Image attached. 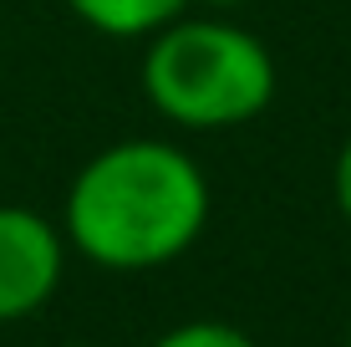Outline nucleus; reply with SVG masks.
Instances as JSON below:
<instances>
[{
    "label": "nucleus",
    "mask_w": 351,
    "mask_h": 347,
    "mask_svg": "<svg viewBox=\"0 0 351 347\" xmlns=\"http://www.w3.org/2000/svg\"><path fill=\"white\" fill-rule=\"evenodd\" d=\"M209 225V179L168 138H123L77 169L62 205V235L102 271H158Z\"/></svg>",
    "instance_id": "f257e3e1"
},
{
    "label": "nucleus",
    "mask_w": 351,
    "mask_h": 347,
    "mask_svg": "<svg viewBox=\"0 0 351 347\" xmlns=\"http://www.w3.org/2000/svg\"><path fill=\"white\" fill-rule=\"evenodd\" d=\"M143 92L168 123L193 133H224L255 123L275 102V56L255 31L184 10L148 36Z\"/></svg>",
    "instance_id": "f03ea898"
},
{
    "label": "nucleus",
    "mask_w": 351,
    "mask_h": 347,
    "mask_svg": "<svg viewBox=\"0 0 351 347\" xmlns=\"http://www.w3.org/2000/svg\"><path fill=\"white\" fill-rule=\"evenodd\" d=\"M66 276V235L26 205H0V327L36 317Z\"/></svg>",
    "instance_id": "7ed1b4c3"
},
{
    "label": "nucleus",
    "mask_w": 351,
    "mask_h": 347,
    "mask_svg": "<svg viewBox=\"0 0 351 347\" xmlns=\"http://www.w3.org/2000/svg\"><path fill=\"white\" fill-rule=\"evenodd\" d=\"M71 16L97 36H117V41H148L168 21H178L193 0H66Z\"/></svg>",
    "instance_id": "20e7f679"
},
{
    "label": "nucleus",
    "mask_w": 351,
    "mask_h": 347,
    "mask_svg": "<svg viewBox=\"0 0 351 347\" xmlns=\"http://www.w3.org/2000/svg\"><path fill=\"white\" fill-rule=\"evenodd\" d=\"M148 347H255V337H250V332H239L234 322L193 317V322H178V327H168L163 337H153Z\"/></svg>",
    "instance_id": "39448f33"
},
{
    "label": "nucleus",
    "mask_w": 351,
    "mask_h": 347,
    "mask_svg": "<svg viewBox=\"0 0 351 347\" xmlns=\"http://www.w3.org/2000/svg\"><path fill=\"white\" fill-rule=\"evenodd\" d=\"M331 194H336V210H341V220L351 225V138L336 148V164H331Z\"/></svg>",
    "instance_id": "423d86ee"
},
{
    "label": "nucleus",
    "mask_w": 351,
    "mask_h": 347,
    "mask_svg": "<svg viewBox=\"0 0 351 347\" xmlns=\"http://www.w3.org/2000/svg\"><path fill=\"white\" fill-rule=\"evenodd\" d=\"M204 5H214V10H234V5H245V0H204Z\"/></svg>",
    "instance_id": "0eeeda50"
},
{
    "label": "nucleus",
    "mask_w": 351,
    "mask_h": 347,
    "mask_svg": "<svg viewBox=\"0 0 351 347\" xmlns=\"http://www.w3.org/2000/svg\"><path fill=\"white\" fill-rule=\"evenodd\" d=\"M346 347H351V317H346Z\"/></svg>",
    "instance_id": "6e6552de"
},
{
    "label": "nucleus",
    "mask_w": 351,
    "mask_h": 347,
    "mask_svg": "<svg viewBox=\"0 0 351 347\" xmlns=\"http://www.w3.org/2000/svg\"><path fill=\"white\" fill-rule=\"evenodd\" d=\"M62 347H87V342H62Z\"/></svg>",
    "instance_id": "1a4fd4ad"
}]
</instances>
